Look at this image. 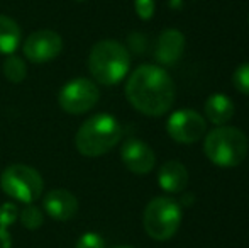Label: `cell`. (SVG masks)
<instances>
[{
  "instance_id": "cell-7",
  "label": "cell",
  "mask_w": 249,
  "mask_h": 248,
  "mask_svg": "<svg viewBox=\"0 0 249 248\" xmlns=\"http://www.w3.org/2000/svg\"><path fill=\"white\" fill-rule=\"evenodd\" d=\"M99 89L89 78H75L59 92V106L70 114H83L99 102Z\"/></svg>"
},
{
  "instance_id": "cell-1",
  "label": "cell",
  "mask_w": 249,
  "mask_h": 248,
  "mask_svg": "<svg viewBox=\"0 0 249 248\" xmlns=\"http://www.w3.org/2000/svg\"><path fill=\"white\" fill-rule=\"evenodd\" d=\"M127 100L146 116H163L175 102V83L166 70L156 65H141L125 83Z\"/></svg>"
},
{
  "instance_id": "cell-23",
  "label": "cell",
  "mask_w": 249,
  "mask_h": 248,
  "mask_svg": "<svg viewBox=\"0 0 249 248\" xmlns=\"http://www.w3.org/2000/svg\"><path fill=\"white\" fill-rule=\"evenodd\" d=\"M114 248H134V247H129V245H119V247H114Z\"/></svg>"
},
{
  "instance_id": "cell-16",
  "label": "cell",
  "mask_w": 249,
  "mask_h": 248,
  "mask_svg": "<svg viewBox=\"0 0 249 248\" xmlns=\"http://www.w3.org/2000/svg\"><path fill=\"white\" fill-rule=\"evenodd\" d=\"M3 75L9 82L12 83H20L27 75L26 63L22 58L16 57V55H7L5 61H3Z\"/></svg>"
},
{
  "instance_id": "cell-3",
  "label": "cell",
  "mask_w": 249,
  "mask_h": 248,
  "mask_svg": "<svg viewBox=\"0 0 249 248\" xmlns=\"http://www.w3.org/2000/svg\"><path fill=\"white\" fill-rule=\"evenodd\" d=\"M131 57L121 43L104 39L92 48L89 57V70L102 85H115L129 72Z\"/></svg>"
},
{
  "instance_id": "cell-13",
  "label": "cell",
  "mask_w": 249,
  "mask_h": 248,
  "mask_svg": "<svg viewBox=\"0 0 249 248\" xmlns=\"http://www.w3.org/2000/svg\"><path fill=\"white\" fill-rule=\"evenodd\" d=\"M158 182H160L163 191L177 194V192L185 191V187H187L188 172L183 163L171 160V162H166L164 165H161L160 172H158Z\"/></svg>"
},
{
  "instance_id": "cell-5",
  "label": "cell",
  "mask_w": 249,
  "mask_h": 248,
  "mask_svg": "<svg viewBox=\"0 0 249 248\" xmlns=\"http://www.w3.org/2000/svg\"><path fill=\"white\" fill-rule=\"evenodd\" d=\"M142 225L153 240L166 242L181 225V208L170 197H156L146 206Z\"/></svg>"
},
{
  "instance_id": "cell-10",
  "label": "cell",
  "mask_w": 249,
  "mask_h": 248,
  "mask_svg": "<svg viewBox=\"0 0 249 248\" xmlns=\"http://www.w3.org/2000/svg\"><path fill=\"white\" fill-rule=\"evenodd\" d=\"M121 156L124 165L132 173H138V175L151 172L154 167V160H156L151 146L136 138H131L124 143V146L121 150Z\"/></svg>"
},
{
  "instance_id": "cell-11",
  "label": "cell",
  "mask_w": 249,
  "mask_h": 248,
  "mask_svg": "<svg viewBox=\"0 0 249 248\" xmlns=\"http://www.w3.org/2000/svg\"><path fill=\"white\" fill-rule=\"evenodd\" d=\"M44 209L53 219L68 221L78 212V201L70 191L56 189L44 195Z\"/></svg>"
},
{
  "instance_id": "cell-12",
  "label": "cell",
  "mask_w": 249,
  "mask_h": 248,
  "mask_svg": "<svg viewBox=\"0 0 249 248\" xmlns=\"http://www.w3.org/2000/svg\"><path fill=\"white\" fill-rule=\"evenodd\" d=\"M185 50V36L177 29H166L160 34L156 44V60L161 65H175Z\"/></svg>"
},
{
  "instance_id": "cell-19",
  "label": "cell",
  "mask_w": 249,
  "mask_h": 248,
  "mask_svg": "<svg viewBox=\"0 0 249 248\" xmlns=\"http://www.w3.org/2000/svg\"><path fill=\"white\" fill-rule=\"evenodd\" d=\"M17 216H19V211H17L16 206L10 204V202L3 204L2 208H0V228L5 229L7 226L14 225L16 219H17Z\"/></svg>"
},
{
  "instance_id": "cell-9",
  "label": "cell",
  "mask_w": 249,
  "mask_h": 248,
  "mask_svg": "<svg viewBox=\"0 0 249 248\" xmlns=\"http://www.w3.org/2000/svg\"><path fill=\"white\" fill-rule=\"evenodd\" d=\"M63 50V39L51 29H41L33 33L24 43V55L33 63H46L59 57Z\"/></svg>"
},
{
  "instance_id": "cell-8",
  "label": "cell",
  "mask_w": 249,
  "mask_h": 248,
  "mask_svg": "<svg viewBox=\"0 0 249 248\" xmlns=\"http://www.w3.org/2000/svg\"><path fill=\"white\" fill-rule=\"evenodd\" d=\"M205 119L194 109H180L168 117L166 131L178 143L190 145L198 141L205 134Z\"/></svg>"
},
{
  "instance_id": "cell-24",
  "label": "cell",
  "mask_w": 249,
  "mask_h": 248,
  "mask_svg": "<svg viewBox=\"0 0 249 248\" xmlns=\"http://www.w3.org/2000/svg\"><path fill=\"white\" fill-rule=\"evenodd\" d=\"M76 2H83V0H76Z\"/></svg>"
},
{
  "instance_id": "cell-22",
  "label": "cell",
  "mask_w": 249,
  "mask_h": 248,
  "mask_svg": "<svg viewBox=\"0 0 249 248\" xmlns=\"http://www.w3.org/2000/svg\"><path fill=\"white\" fill-rule=\"evenodd\" d=\"M10 245H12L10 235L3 228H0V248H10Z\"/></svg>"
},
{
  "instance_id": "cell-17",
  "label": "cell",
  "mask_w": 249,
  "mask_h": 248,
  "mask_svg": "<svg viewBox=\"0 0 249 248\" xmlns=\"http://www.w3.org/2000/svg\"><path fill=\"white\" fill-rule=\"evenodd\" d=\"M43 221H44L43 212H41V209H37L36 206L27 204L26 208L22 209V212H20V223H22L27 229H37L43 225Z\"/></svg>"
},
{
  "instance_id": "cell-20",
  "label": "cell",
  "mask_w": 249,
  "mask_h": 248,
  "mask_svg": "<svg viewBox=\"0 0 249 248\" xmlns=\"http://www.w3.org/2000/svg\"><path fill=\"white\" fill-rule=\"evenodd\" d=\"M76 248H105V242L100 235L89 231L80 236V240L76 242Z\"/></svg>"
},
{
  "instance_id": "cell-15",
  "label": "cell",
  "mask_w": 249,
  "mask_h": 248,
  "mask_svg": "<svg viewBox=\"0 0 249 248\" xmlns=\"http://www.w3.org/2000/svg\"><path fill=\"white\" fill-rule=\"evenodd\" d=\"M20 43V29L7 16H0V55H12Z\"/></svg>"
},
{
  "instance_id": "cell-2",
  "label": "cell",
  "mask_w": 249,
  "mask_h": 248,
  "mask_svg": "<svg viewBox=\"0 0 249 248\" xmlns=\"http://www.w3.org/2000/svg\"><path fill=\"white\" fill-rule=\"evenodd\" d=\"M248 138L241 129L232 126H217L203 143V152L213 165L232 169L244 162L248 155Z\"/></svg>"
},
{
  "instance_id": "cell-4",
  "label": "cell",
  "mask_w": 249,
  "mask_h": 248,
  "mask_svg": "<svg viewBox=\"0 0 249 248\" xmlns=\"http://www.w3.org/2000/svg\"><path fill=\"white\" fill-rule=\"evenodd\" d=\"M122 136L119 121L110 114H97L87 119L76 133V148L85 156H100L110 152Z\"/></svg>"
},
{
  "instance_id": "cell-18",
  "label": "cell",
  "mask_w": 249,
  "mask_h": 248,
  "mask_svg": "<svg viewBox=\"0 0 249 248\" xmlns=\"http://www.w3.org/2000/svg\"><path fill=\"white\" fill-rule=\"evenodd\" d=\"M232 82H234V87H236L241 94L249 95V63H244V65L237 66L236 72H234Z\"/></svg>"
},
{
  "instance_id": "cell-14",
  "label": "cell",
  "mask_w": 249,
  "mask_h": 248,
  "mask_svg": "<svg viewBox=\"0 0 249 248\" xmlns=\"http://www.w3.org/2000/svg\"><path fill=\"white\" fill-rule=\"evenodd\" d=\"M234 102L226 94H212L205 102V116L212 124L226 126L234 116Z\"/></svg>"
},
{
  "instance_id": "cell-21",
  "label": "cell",
  "mask_w": 249,
  "mask_h": 248,
  "mask_svg": "<svg viewBox=\"0 0 249 248\" xmlns=\"http://www.w3.org/2000/svg\"><path fill=\"white\" fill-rule=\"evenodd\" d=\"M134 7L138 16L142 20H149L154 14V0H134Z\"/></svg>"
},
{
  "instance_id": "cell-6",
  "label": "cell",
  "mask_w": 249,
  "mask_h": 248,
  "mask_svg": "<svg viewBox=\"0 0 249 248\" xmlns=\"http://www.w3.org/2000/svg\"><path fill=\"white\" fill-rule=\"evenodd\" d=\"M0 186L7 195L31 204L41 197L44 184L37 170H34L33 167L22 165V163H16V165L7 167L2 172Z\"/></svg>"
}]
</instances>
